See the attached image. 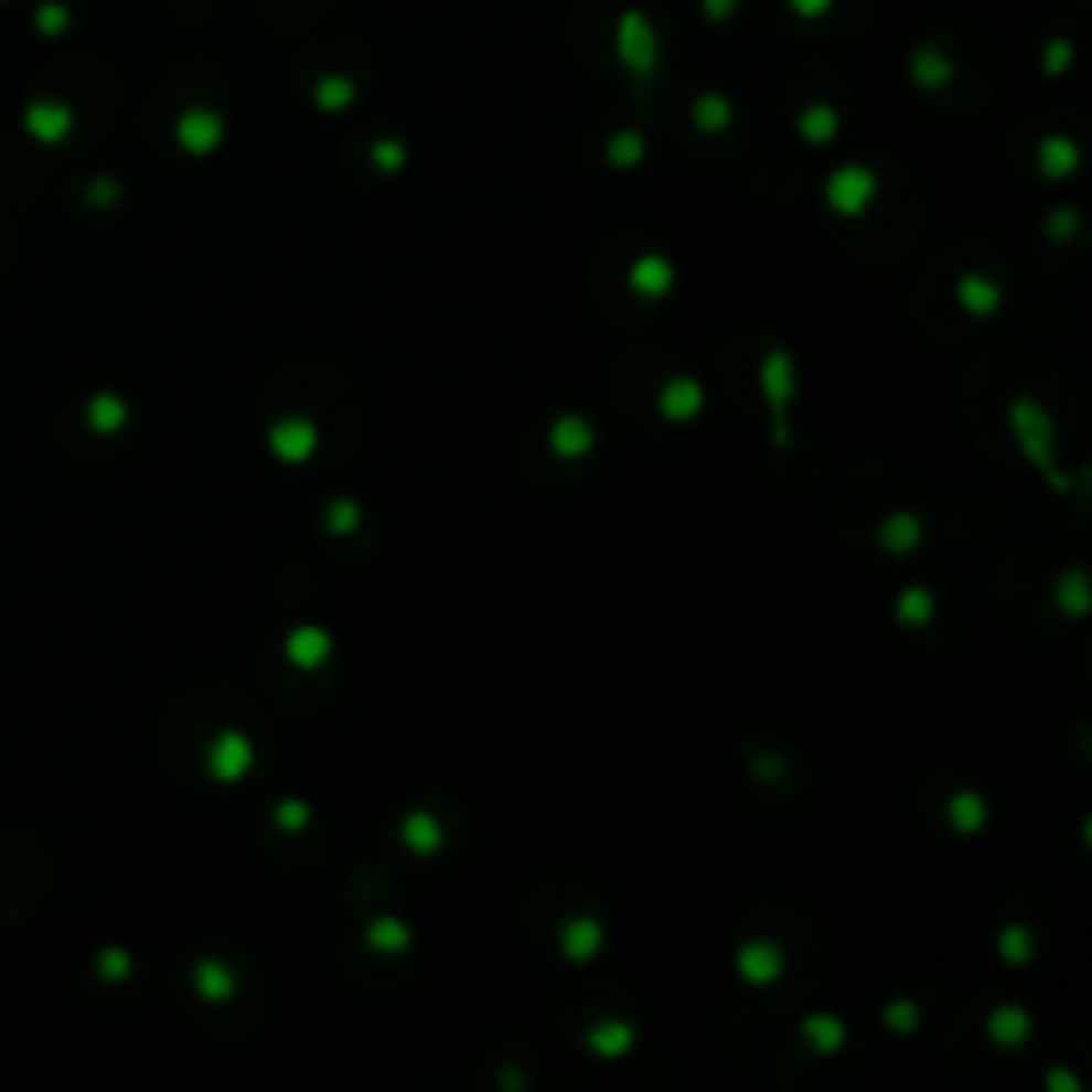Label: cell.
<instances>
[{
    "instance_id": "4fadbf2b",
    "label": "cell",
    "mask_w": 1092,
    "mask_h": 1092,
    "mask_svg": "<svg viewBox=\"0 0 1092 1092\" xmlns=\"http://www.w3.org/2000/svg\"><path fill=\"white\" fill-rule=\"evenodd\" d=\"M636 1046H641V1028L628 1016H602L585 1028V1050L602 1062H623Z\"/></svg>"
},
{
    "instance_id": "8992f818",
    "label": "cell",
    "mask_w": 1092,
    "mask_h": 1092,
    "mask_svg": "<svg viewBox=\"0 0 1092 1092\" xmlns=\"http://www.w3.org/2000/svg\"><path fill=\"white\" fill-rule=\"evenodd\" d=\"M265 445H269V457L282 461V465H308L321 452V427H317V418L308 415L278 418L265 431Z\"/></svg>"
},
{
    "instance_id": "83f0119b",
    "label": "cell",
    "mask_w": 1092,
    "mask_h": 1092,
    "mask_svg": "<svg viewBox=\"0 0 1092 1092\" xmlns=\"http://www.w3.org/2000/svg\"><path fill=\"white\" fill-rule=\"evenodd\" d=\"M692 120H696V129L700 132H726L735 125V107H730V98L726 95H700L692 103Z\"/></svg>"
},
{
    "instance_id": "7c38bea8",
    "label": "cell",
    "mask_w": 1092,
    "mask_h": 1092,
    "mask_svg": "<svg viewBox=\"0 0 1092 1092\" xmlns=\"http://www.w3.org/2000/svg\"><path fill=\"white\" fill-rule=\"evenodd\" d=\"M205 764H210V777L223 781V785L244 781V777L253 772V764H257V747H253L248 735H239V730H223L218 739L210 742Z\"/></svg>"
},
{
    "instance_id": "8fae6325",
    "label": "cell",
    "mask_w": 1092,
    "mask_h": 1092,
    "mask_svg": "<svg viewBox=\"0 0 1092 1092\" xmlns=\"http://www.w3.org/2000/svg\"><path fill=\"white\" fill-rule=\"evenodd\" d=\"M678 287V269L666 253H641V257L628 265V290L644 299V303H662L671 299Z\"/></svg>"
},
{
    "instance_id": "f1b7e54d",
    "label": "cell",
    "mask_w": 1092,
    "mask_h": 1092,
    "mask_svg": "<svg viewBox=\"0 0 1092 1092\" xmlns=\"http://www.w3.org/2000/svg\"><path fill=\"white\" fill-rule=\"evenodd\" d=\"M196 991H201V998H210V1003H226V998L235 995V973L218 961H201L196 964Z\"/></svg>"
},
{
    "instance_id": "603a6c76",
    "label": "cell",
    "mask_w": 1092,
    "mask_h": 1092,
    "mask_svg": "<svg viewBox=\"0 0 1092 1092\" xmlns=\"http://www.w3.org/2000/svg\"><path fill=\"white\" fill-rule=\"evenodd\" d=\"M1037 162H1041V175H1046V180H1067V175H1075V167H1080V150H1075L1071 137H1046V141L1037 146Z\"/></svg>"
},
{
    "instance_id": "4316f807",
    "label": "cell",
    "mask_w": 1092,
    "mask_h": 1092,
    "mask_svg": "<svg viewBox=\"0 0 1092 1092\" xmlns=\"http://www.w3.org/2000/svg\"><path fill=\"white\" fill-rule=\"evenodd\" d=\"M363 504L351 500V495H333L329 504H324V529L333 534V538H351L363 529Z\"/></svg>"
},
{
    "instance_id": "7402d4cb",
    "label": "cell",
    "mask_w": 1092,
    "mask_h": 1092,
    "mask_svg": "<svg viewBox=\"0 0 1092 1092\" xmlns=\"http://www.w3.org/2000/svg\"><path fill=\"white\" fill-rule=\"evenodd\" d=\"M1050 598H1054L1059 614H1067L1071 623H1080V619L1089 614V602H1092L1089 572H1084V568H1067V572H1059L1054 585H1050Z\"/></svg>"
},
{
    "instance_id": "9c48e42d",
    "label": "cell",
    "mask_w": 1092,
    "mask_h": 1092,
    "mask_svg": "<svg viewBox=\"0 0 1092 1092\" xmlns=\"http://www.w3.org/2000/svg\"><path fill=\"white\" fill-rule=\"evenodd\" d=\"M546 449L555 461H585L598 452V427L589 415H577V410H564V415L550 418L546 427Z\"/></svg>"
},
{
    "instance_id": "5bb4252c",
    "label": "cell",
    "mask_w": 1092,
    "mask_h": 1092,
    "mask_svg": "<svg viewBox=\"0 0 1092 1092\" xmlns=\"http://www.w3.org/2000/svg\"><path fill=\"white\" fill-rule=\"evenodd\" d=\"M875 543H879L884 555H892V559H909V555H918L922 543H927V521L913 513V508H897V513H888L875 525Z\"/></svg>"
},
{
    "instance_id": "ffe728a7",
    "label": "cell",
    "mask_w": 1092,
    "mask_h": 1092,
    "mask_svg": "<svg viewBox=\"0 0 1092 1092\" xmlns=\"http://www.w3.org/2000/svg\"><path fill=\"white\" fill-rule=\"evenodd\" d=\"M948 824L956 836H977L991 828V803L982 790H956L948 799Z\"/></svg>"
},
{
    "instance_id": "d4e9b609",
    "label": "cell",
    "mask_w": 1092,
    "mask_h": 1092,
    "mask_svg": "<svg viewBox=\"0 0 1092 1092\" xmlns=\"http://www.w3.org/2000/svg\"><path fill=\"white\" fill-rule=\"evenodd\" d=\"M836 132H841V116H836V107H828V103H811L803 116H799V137H803L806 146H833Z\"/></svg>"
},
{
    "instance_id": "74e56055",
    "label": "cell",
    "mask_w": 1092,
    "mask_h": 1092,
    "mask_svg": "<svg viewBox=\"0 0 1092 1092\" xmlns=\"http://www.w3.org/2000/svg\"><path fill=\"white\" fill-rule=\"evenodd\" d=\"M735 4H739V0H705L708 22H730V13H735Z\"/></svg>"
},
{
    "instance_id": "7a4b0ae2",
    "label": "cell",
    "mask_w": 1092,
    "mask_h": 1092,
    "mask_svg": "<svg viewBox=\"0 0 1092 1092\" xmlns=\"http://www.w3.org/2000/svg\"><path fill=\"white\" fill-rule=\"evenodd\" d=\"M756 385H760L764 406H769L772 449L790 452V445H794V406H799V363H794V351L769 346V351L760 354Z\"/></svg>"
},
{
    "instance_id": "836d02e7",
    "label": "cell",
    "mask_w": 1092,
    "mask_h": 1092,
    "mask_svg": "<svg viewBox=\"0 0 1092 1092\" xmlns=\"http://www.w3.org/2000/svg\"><path fill=\"white\" fill-rule=\"evenodd\" d=\"M948 77H952V65H948V61H943V56H939L934 47H927V52L918 56V82H922L927 90H939V86H943Z\"/></svg>"
},
{
    "instance_id": "5b68a950",
    "label": "cell",
    "mask_w": 1092,
    "mask_h": 1092,
    "mask_svg": "<svg viewBox=\"0 0 1092 1092\" xmlns=\"http://www.w3.org/2000/svg\"><path fill=\"white\" fill-rule=\"evenodd\" d=\"M614 56L632 77H649L657 68V31H653V22L644 13L628 9L614 22Z\"/></svg>"
},
{
    "instance_id": "4dcf8cb0",
    "label": "cell",
    "mask_w": 1092,
    "mask_h": 1092,
    "mask_svg": "<svg viewBox=\"0 0 1092 1092\" xmlns=\"http://www.w3.org/2000/svg\"><path fill=\"white\" fill-rule=\"evenodd\" d=\"M649 154V146H644L641 132H614L611 141H607V162L619 167V171H632V167H641V159Z\"/></svg>"
},
{
    "instance_id": "6da1fadb",
    "label": "cell",
    "mask_w": 1092,
    "mask_h": 1092,
    "mask_svg": "<svg viewBox=\"0 0 1092 1092\" xmlns=\"http://www.w3.org/2000/svg\"><path fill=\"white\" fill-rule=\"evenodd\" d=\"M1007 431H1011V440H1016V452L1041 474V482H1046L1054 495H1071V491L1080 486V482L1067 474V465H1062V457H1059V427H1054V415H1050L1037 397L1016 393V397L1007 402Z\"/></svg>"
},
{
    "instance_id": "d6986e66",
    "label": "cell",
    "mask_w": 1092,
    "mask_h": 1092,
    "mask_svg": "<svg viewBox=\"0 0 1092 1092\" xmlns=\"http://www.w3.org/2000/svg\"><path fill=\"white\" fill-rule=\"evenodd\" d=\"M363 943L376 952V956H402L415 948V931L410 922H402L397 913H376L367 927H363Z\"/></svg>"
},
{
    "instance_id": "8d00e7d4",
    "label": "cell",
    "mask_w": 1092,
    "mask_h": 1092,
    "mask_svg": "<svg viewBox=\"0 0 1092 1092\" xmlns=\"http://www.w3.org/2000/svg\"><path fill=\"white\" fill-rule=\"evenodd\" d=\"M790 9H794L799 18L811 22V18H824V13L833 9V0H790Z\"/></svg>"
},
{
    "instance_id": "d6a6232c",
    "label": "cell",
    "mask_w": 1092,
    "mask_h": 1092,
    "mask_svg": "<svg viewBox=\"0 0 1092 1092\" xmlns=\"http://www.w3.org/2000/svg\"><path fill=\"white\" fill-rule=\"evenodd\" d=\"M884 1028L897 1032V1037L918 1032V1028H922V1007H918L913 998H892V1003L884 1007Z\"/></svg>"
},
{
    "instance_id": "277c9868",
    "label": "cell",
    "mask_w": 1092,
    "mask_h": 1092,
    "mask_svg": "<svg viewBox=\"0 0 1092 1092\" xmlns=\"http://www.w3.org/2000/svg\"><path fill=\"white\" fill-rule=\"evenodd\" d=\"M785 948L769 939V934H756V939H742L735 948V973L747 991H769L785 977Z\"/></svg>"
},
{
    "instance_id": "d590c367",
    "label": "cell",
    "mask_w": 1092,
    "mask_h": 1092,
    "mask_svg": "<svg viewBox=\"0 0 1092 1092\" xmlns=\"http://www.w3.org/2000/svg\"><path fill=\"white\" fill-rule=\"evenodd\" d=\"M1046 1089L1050 1092H1080V1080H1075L1067 1067H1050V1071H1046Z\"/></svg>"
},
{
    "instance_id": "3957f363",
    "label": "cell",
    "mask_w": 1092,
    "mask_h": 1092,
    "mask_svg": "<svg viewBox=\"0 0 1092 1092\" xmlns=\"http://www.w3.org/2000/svg\"><path fill=\"white\" fill-rule=\"evenodd\" d=\"M875 196H879V175L870 171L867 162H845V167H836L833 175L824 180V205H828V214L849 218V223L854 218H867Z\"/></svg>"
},
{
    "instance_id": "9a60e30c",
    "label": "cell",
    "mask_w": 1092,
    "mask_h": 1092,
    "mask_svg": "<svg viewBox=\"0 0 1092 1092\" xmlns=\"http://www.w3.org/2000/svg\"><path fill=\"white\" fill-rule=\"evenodd\" d=\"M1007 303V290L998 287L995 278L986 274H961L956 278V308H961L968 321H991L1003 312Z\"/></svg>"
},
{
    "instance_id": "44dd1931",
    "label": "cell",
    "mask_w": 1092,
    "mask_h": 1092,
    "mask_svg": "<svg viewBox=\"0 0 1092 1092\" xmlns=\"http://www.w3.org/2000/svg\"><path fill=\"white\" fill-rule=\"evenodd\" d=\"M934 614H939V602H934L931 585H904L897 593V602H892V619H897L900 628H909V632L931 628Z\"/></svg>"
},
{
    "instance_id": "ac0fdd59",
    "label": "cell",
    "mask_w": 1092,
    "mask_h": 1092,
    "mask_svg": "<svg viewBox=\"0 0 1092 1092\" xmlns=\"http://www.w3.org/2000/svg\"><path fill=\"white\" fill-rule=\"evenodd\" d=\"M986 1037L995 1041L998 1050H1020L1032 1037V1011L1020 1007V1003H998L986 1016Z\"/></svg>"
},
{
    "instance_id": "cb8c5ba5",
    "label": "cell",
    "mask_w": 1092,
    "mask_h": 1092,
    "mask_svg": "<svg viewBox=\"0 0 1092 1092\" xmlns=\"http://www.w3.org/2000/svg\"><path fill=\"white\" fill-rule=\"evenodd\" d=\"M995 948H998V961L1003 964L1025 968V964H1032V956H1037V934L1028 931L1025 922H1007V927L998 931Z\"/></svg>"
},
{
    "instance_id": "ba28073f",
    "label": "cell",
    "mask_w": 1092,
    "mask_h": 1092,
    "mask_svg": "<svg viewBox=\"0 0 1092 1092\" xmlns=\"http://www.w3.org/2000/svg\"><path fill=\"white\" fill-rule=\"evenodd\" d=\"M607 943H611V931H607V922L598 913H568L559 922V956L568 964L602 961Z\"/></svg>"
},
{
    "instance_id": "ab89813d",
    "label": "cell",
    "mask_w": 1092,
    "mask_h": 1092,
    "mask_svg": "<svg viewBox=\"0 0 1092 1092\" xmlns=\"http://www.w3.org/2000/svg\"><path fill=\"white\" fill-rule=\"evenodd\" d=\"M1050 52H1054V56H1050V73H1054V68H1062V65H1067V43H1054V47H1050Z\"/></svg>"
},
{
    "instance_id": "52a82bcc",
    "label": "cell",
    "mask_w": 1092,
    "mask_h": 1092,
    "mask_svg": "<svg viewBox=\"0 0 1092 1092\" xmlns=\"http://www.w3.org/2000/svg\"><path fill=\"white\" fill-rule=\"evenodd\" d=\"M708 415V388L700 376L678 372L666 385L657 388V418L671 427H692Z\"/></svg>"
},
{
    "instance_id": "e575fe53",
    "label": "cell",
    "mask_w": 1092,
    "mask_h": 1092,
    "mask_svg": "<svg viewBox=\"0 0 1092 1092\" xmlns=\"http://www.w3.org/2000/svg\"><path fill=\"white\" fill-rule=\"evenodd\" d=\"M1046 235H1050L1054 244H1071V239L1080 235V214H1075V210H1054V214L1046 218Z\"/></svg>"
},
{
    "instance_id": "2e32d148",
    "label": "cell",
    "mask_w": 1092,
    "mask_h": 1092,
    "mask_svg": "<svg viewBox=\"0 0 1092 1092\" xmlns=\"http://www.w3.org/2000/svg\"><path fill=\"white\" fill-rule=\"evenodd\" d=\"M445 820L436 815V811H427V806H410L406 815H402V845L415 854V858H436L440 849H445Z\"/></svg>"
},
{
    "instance_id": "1f68e13d",
    "label": "cell",
    "mask_w": 1092,
    "mask_h": 1092,
    "mask_svg": "<svg viewBox=\"0 0 1092 1092\" xmlns=\"http://www.w3.org/2000/svg\"><path fill=\"white\" fill-rule=\"evenodd\" d=\"M406 162H410V150H406L402 137H381V141L372 146V167H376L381 175H402Z\"/></svg>"
},
{
    "instance_id": "484cf974",
    "label": "cell",
    "mask_w": 1092,
    "mask_h": 1092,
    "mask_svg": "<svg viewBox=\"0 0 1092 1092\" xmlns=\"http://www.w3.org/2000/svg\"><path fill=\"white\" fill-rule=\"evenodd\" d=\"M354 95H358V86H354L351 77H342V73H329V77H321L312 86V103H317V111H324V116L346 111L354 103Z\"/></svg>"
},
{
    "instance_id": "f546056e",
    "label": "cell",
    "mask_w": 1092,
    "mask_h": 1092,
    "mask_svg": "<svg viewBox=\"0 0 1092 1092\" xmlns=\"http://www.w3.org/2000/svg\"><path fill=\"white\" fill-rule=\"evenodd\" d=\"M274 828L278 833H287V836H299V833H308L312 828V803L308 799H282V803H274Z\"/></svg>"
},
{
    "instance_id": "e0dca14e",
    "label": "cell",
    "mask_w": 1092,
    "mask_h": 1092,
    "mask_svg": "<svg viewBox=\"0 0 1092 1092\" xmlns=\"http://www.w3.org/2000/svg\"><path fill=\"white\" fill-rule=\"evenodd\" d=\"M799 1037H803V1046L811 1054L828 1059V1054H841V1050H845L849 1025H845L836 1011H811V1016L799 1020Z\"/></svg>"
},
{
    "instance_id": "30bf717a",
    "label": "cell",
    "mask_w": 1092,
    "mask_h": 1092,
    "mask_svg": "<svg viewBox=\"0 0 1092 1092\" xmlns=\"http://www.w3.org/2000/svg\"><path fill=\"white\" fill-rule=\"evenodd\" d=\"M333 653H338V641H333V632L324 623H295L287 632V641H282L287 666L303 671V675H317L321 666H329Z\"/></svg>"
},
{
    "instance_id": "f35d334b",
    "label": "cell",
    "mask_w": 1092,
    "mask_h": 1092,
    "mask_svg": "<svg viewBox=\"0 0 1092 1092\" xmlns=\"http://www.w3.org/2000/svg\"><path fill=\"white\" fill-rule=\"evenodd\" d=\"M756 772H760L764 781H772V777L781 772V764H777V760H769V756H760V760H756Z\"/></svg>"
}]
</instances>
